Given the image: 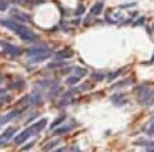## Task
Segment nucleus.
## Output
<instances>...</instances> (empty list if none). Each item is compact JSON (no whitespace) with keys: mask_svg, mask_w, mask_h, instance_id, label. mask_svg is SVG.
Wrapping results in <instances>:
<instances>
[{"mask_svg":"<svg viewBox=\"0 0 154 152\" xmlns=\"http://www.w3.org/2000/svg\"><path fill=\"white\" fill-rule=\"evenodd\" d=\"M27 56L32 63H41L53 56V51L47 46H33L27 50Z\"/></svg>","mask_w":154,"mask_h":152,"instance_id":"nucleus-1","label":"nucleus"},{"mask_svg":"<svg viewBox=\"0 0 154 152\" xmlns=\"http://www.w3.org/2000/svg\"><path fill=\"white\" fill-rule=\"evenodd\" d=\"M46 124H47V120L46 118H43V120H40L38 122H36V124H33V125H30L29 128H26L23 132H20L16 138H14V144L16 145H21L24 141H27L30 137H33V135H36V134H38L43 128L46 127Z\"/></svg>","mask_w":154,"mask_h":152,"instance_id":"nucleus-2","label":"nucleus"},{"mask_svg":"<svg viewBox=\"0 0 154 152\" xmlns=\"http://www.w3.org/2000/svg\"><path fill=\"white\" fill-rule=\"evenodd\" d=\"M12 32H14L21 40H24V41H30V43H33V41H37L38 40V36L33 32V30H30L27 26L20 24V23H17V21H16V24L13 26Z\"/></svg>","mask_w":154,"mask_h":152,"instance_id":"nucleus-3","label":"nucleus"},{"mask_svg":"<svg viewBox=\"0 0 154 152\" xmlns=\"http://www.w3.org/2000/svg\"><path fill=\"white\" fill-rule=\"evenodd\" d=\"M138 101H140V104H146V105L153 104V101H154V90L144 88L143 91H138Z\"/></svg>","mask_w":154,"mask_h":152,"instance_id":"nucleus-4","label":"nucleus"},{"mask_svg":"<svg viewBox=\"0 0 154 152\" xmlns=\"http://www.w3.org/2000/svg\"><path fill=\"white\" fill-rule=\"evenodd\" d=\"M0 44H1V47H3L4 53H7L10 57H19L20 54L23 53V48H21V47H19V46L9 44V43H4V41H1Z\"/></svg>","mask_w":154,"mask_h":152,"instance_id":"nucleus-5","label":"nucleus"},{"mask_svg":"<svg viewBox=\"0 0 154 152\" xmlns=\"http://www.w3.org/2000/svg\"><path fill=\"white\" fill-rule=\"evenodd\" d=\"M10 17H12L14 21H17V23H29L30 21V16L24 12H20L17 9H13L12 12H10Z\"/></svg>","mask_w":154,"mask_h":152,"instance_id":"nucleus-6","label":"nucleus"},{"mask_svg":"<svg viewBox=\"0 0 154 152\" xmlns=\"http://www.w3.org/2000/svg\"><path fill=\"white\" fill-rule=\"evenodd\" d=\"M14 134H16V128H7L6 131L0 135V145H1V144H6Z\"/></svg>","mask_w":154,"mask_h":152,"instance_id":"nucleus-7","label":"nucleus"},{"mask_svg":"<svg viewBox=\"0 0 154 152\" xmlns=\"http://www.w3.org/2000/svg\"><path fill=\"white\" fill-rule=\"evenodd\" d=\"M19 115H20V111H19V109H16V111L9 112V114L4 115V117H0V125H4L6 122L14 120V118H16V117H19Z\"/></svg>","mask_w":154,"mask_h":152,"instance_id":"nucleus-8","label":"nucleus"},{"mask_svg":"<svg viewBox=\"0 0 154 152\" xmlns=\"http://www.w3.org/2000/svg\"><path fill=\"white\" fill-rule=\"evenodd\" d=\"M73 56L71 48H66V50H60L54 54V60H64V58H70Z\"/></svg>","mask_w":154,"mask_h":152,"instance_id":"nucleus-9","label":"nucleus"},{"mask_svg":"<svg viewBox=\"0 0 154 152\" xmlns=\"http://www.w3.org/2000/svg\"><path fill=\"white\" fill-rule=\"evenodd\" d=\"M103 7H104V3H103V1H97L96 4L90 9V14H91V16H98V14L103 12Z\"/></svg>","mask_w":154,"mask_h":152,"instance_id":"nucleus-10","label":"nucleus"},{"mask_svg":"<svg viewBox=\"0 0 154 152\" xmlns=\"http://www.w3.org/2000/svg\"><path fill=\"white\" fill-rule=\"evenodd\" d=\"M111 101H113L114 105H124V104L127 102V100L124 98V95L123 94H114L113 97H111Z\"/></svg>","mask_w":154,"mask_h":152,"instance_id":"nucleus-11","label":"nucleus"},{"mask_svg":"<svg viewBox=\"0 0 154 152\" xmlns=\"http://www.w3.org/2000/svg\"><path fill=\"white\" fill-rule=\"evenodd\" d=\"M71 71H73V76H77V77H84L87 74V70L81 68V67H74V68H71Z\"/></svg>","mask_w":154,"mask_h":152,"instance_id":"nucleus-12","label":"nucleus"},{"mask_svg":"<svg viewBox=\"0 0 154 152\" xmlns=\"http://www.w3.org/2000/svg\"><path fill=\"white\" fill-rule=\"evenodd\" d=\"M130 84H131V80L118 81V82H115V84H113V85H111V90H115V88H118V87H126V85H130Z\"/></svg>","mask_w":154,"mask_h":152,"instance_id":"nucleus-13","label":"nucleus"},{"mask_svg":"<svg viewBox=\"0 0 154 152\" xmlns=\"http://www.w3.org/2000/svg\"><path fill=\"white\" fill-rule=\"evenodd\" d=\"M80 81V77L77 76H70L67 80H66V84H69V85H74V84H77V82Z\"/></svg>","mask_w":154,"mask_h":152,"instance_id":"nucleus-14","label":"nucleus"},{"mask_svg":"<svg viewBox=\"0 0 154 152\" xmlns=\"http://www.w3.org/2000/svg\"><path fill=\"white\" fill-rule=\"evenodd\" d=\"M64 120H66V115H60V117H58V118H57V120H56V121H54V122H53V124H51V125H50V128H51V129H53V128H56V127H58V125H60V124H61V122H63V121Z\"/></svg>","mask_w":154,"mask_h":152,"instance_id":"nucleus-15","label":"nucleus"},{"mask_svg":"<svg viewBox=\"0 0 154 152\" xmlns=\"http://www.w3.org/2000/svg\"><path fill=\"white\" fill-rule=\"evenodd\" d=\"M74 128V125H69V127H61V128H58V129H56L54 131V134H63V132H69L70 129H73Z\"/></svg>","mask_w":154,"mask_h":152,"instance_id":"nucleus-16","label":"nucleus"},{"mask_svg":"<svg viewBox=\"0 0 154 152\" xmlns=\"http://www.w3.org/2000/svg\"><path fill=\"white\" fill-rule=\"evenodd\" d=\"M9 7V1L7 0H0V12H6Z\"/></svg>","mask_w":154,"mask_h":152,"instance_id":"nucleus-17","label":"nucleus"},{"mask_svg":"<svg viewBox=\"0 0 154 152\" xmlns=\"http://www.w3.org/2000/svg\"><path fill=\"white\" fill-rule=\"evenodd\" d=\"M121 73H123V70H118V71H115V73H113V74H109V77H107V78H109V81H113V80H115L117 77L121 74Z\"/></svg>","mask_w":154,"mask_h":152,"instance_id":"nucleus-18","label":"nucleus"},{"mask_svg":"<svg viewBox=\"0 0 154 152\" xmlns=\"http://www.w3.org/2000/svg\"><path fill=\"white\" fill-rule=\"evenodd\" d=\"M93 78H94V80H96V81H101L103 78H104V74H101V73H100V74H93Z\"/></svg>","mask_w":154,"mask_h":152,"instance_id":"nucleus-19","label":"nucleus"},{"mask_svg":"<svg viewBox=\"0 0 154 152\" xmlns=\"http://www.w3.org/2000/svg\"><path fill=\"white\" fill-rule=\"evenodd\" d=\"M148 134H154V121H151V124L148 127Z\"/></svg>","mask_w":154,"mask_h":152,"instance_id":"nucleus-20","label":"nucleus"},{"mask_svg":"<svg viewBox=\"0 0 154 152\" xmlns=\"http://www.w3.org/2000/svg\"><path fill=\"white\" fill-rule=\"evenodd\" d=\"M143 21H144V19H140L138 21H135L134 26H141V24H143Z\"/></svg>","mask_w":154,"mask_h":152,"instance_id":"nucleus-21","label":"nucleus"},{"mask_svg":"<svg viewBox=\"0 0 154 152\" xmlns=\"http://www.w3.org/2000/svg\"><path fill=\"white\" fill-rule=\"evenodd\" d=\"M54 152H64V149H63V148H60V149H56Z\"/></svg>","mask_w":154,"mask_h":152,"instance_id":"nucleus-22","label":"nucleus"},{"mask_svg":"<svg viewBox=\"0 0 154 152\" xmlns=\"http://www.w3.org/2000/svg\"><path fill=\"white\" fill-rule=\"evenodd\" d=\"M148 152H154V149H151V151H148Z\"/></svg>","mask_w":154,"mask_h":152,"instance_id":"nucleus-23","label":"nucleus"}]
</instances>
